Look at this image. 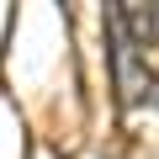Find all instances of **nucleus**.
<instances>
[{
    "mask_svg": "<svg viewBox=\"0 0 159 159\" xmlns=\"http://www.w3.org/2000/svg\"><path fill=\"white\" fill-rule=\"evenodd\" d=\"M106 48H111V80H117V101L133 111V106H143V101H154L159 96V80H154V69H148V58L106 21Z\"/></svg>",
    "mask_w": 159,
    "mask_h": 159,
    "instance_id": "nucleus-1",
    "label": "nucleus"
},
{
    "mask_svg": "<svg viewBox=\"0 0 159 159\" xmlns=\"http://www.w3.org/2000/svg\"><path fill=\"white\" fill-rule=\"evenodd\" d=\"M106 21L148 58V48H159V6H143V0H122V6L106 11Z\"/></svg>",
    "mask_w": 159,
    "mask_h": 159,
    "instance_id": "nucleus-2",
    "label": "nucleus"
}]
</instances>
